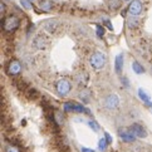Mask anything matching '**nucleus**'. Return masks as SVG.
I'll list each match as a JSON object with an SVG mask.
<instances>
[{
  "label": "nucleus",
  "mask_w": 152,
  "mask_h": 152,
  "mask_svg": "<svg viewBox=\"0 0 152 152\" xmlns=\"http://www.w3.org/2000/svg\"><path fill=\"white\" fill-rule=\"evenodd\" d=\"M126 1H128V0H126Z\"/></svg>",
  "instance_id": "27"
},
{
  "label": "nucleus",
  "mask_w": 152,
  "mask_h": 152,
  "mask_svg": "<svg viewBox=\"0 0 152 152\" xmlns=\"http://www.w3.org/2000/svg\"><path fill=\"white\" fill-rule=\"evenodd\" d=\"M106 61H107V58L102 52H96V53L92 54L91 58H89L91 66L94 69H101L106 64Z\"/></svg>",
  "instance_id": "1"
},
{
  "label": "nucleus",
  "mask_w": 152,
  "mask_h": 152,
  "mask_svg": "<svg viewBox=\"0 0 152 152\" xmlns=\"http://www.w3.org/2000/svg\"><path fill=\"white\" fill-rule=\"evenodd\" d=\"M80 152H96V151L91 150V148H86V147H82V148H80Z\"/></svg>",
  "instance_id": "24"
},
{
  "label": "nucleus",
  "mask_w": 152,
  "mask_h": 152,
  "mask_svg": "<svg viewBox=\"0 0 152 152\" xmlns=\"http://www.w3.org/2000/svg\"><path fill=\"white\" fill-rule=\"evenodd\" d=\"M119 133V137H121V140L123 141V142H133V141L136 140V136L129 131V128L128 129H124V128H121L118 131Z\"/></svg>",
  "instance_id": "8"
},
{
  "label": "nucleus",
  "mask_w": 152,
  "mask_h": 152,
  "mask_svg": "<svg viewBox=\"0 0 152 152\" xmlns=\"http://www.w3.org/2000/svg\"><path fill=\"white\" fill-rule=\"evenodd\" d=\"M129 131H131L136 137H140V138H143V137H146L147 136V132H146V129L141 126V124H138V123H134V124H132L131 127H129Z\"/></svg>",
  "instance_id": "7"
},
{
  "label": "nucleus",
  "mask_w": 152,
  "mask_h": 152,
  "mask_svg": "<svg viewBox=\"0 0 152 152\" xmlns=\"http://www.w3.org/2000/svg\"><path fill=\"white\" fill-rule=\"evenodd\" d=\"M39 7H40V9L43 10V12H50V10L53 9V3L50 1V0H42V1L39 3Z\"/></svg>",
  "instance_id": "12"
},
{
  "label": "nucleus",
  "mask_w": 152,
  "mask_h": 152,
  "mask_svg": "<svg viewBox=\"0 0 152 152\" xmlns=\"http://www.w3.org/2000/svg\"><path fill=\"white\" fill-rule=\"evenodd\" d=\"M20 25V20L15 15H9V17L3 20V29L5 31H14L15 29H18Z\"/></svg>",
  "instance_id": "2"
},
{
  "label": "nucleus",
  "mask_w": 152,
  "mask_h": 152,
  "mask_svg": "<svg viewBox=\"0 0 152 152\" xmlns=\"http://www.w3.org/2000/svg\"><path fill=\"white\" fill-rule=\"evenodd\" d=\"M148 107H150V110H151V111H152V103H151V104H150V106H148Z\"/></svg>",
  "instance_id": "26"
},
{
  "label": "nucleus",
  "mask_w": 152,
  "mask_h": 152,
  "mask_svg": "<svg viewBox=\"0 0 152 152\" xmlns=\"http://www.w3.org/2000/svg\"><path fill=\"white\" fill-rule=\"evenodd\" d=\"M30 1H31V0H30Z\"/></svg>",
  "instance_id": "28"
},
{
  "label": "nucleus",
  "mask_w": 152,
  "mask_h": 152,
  "mask_svg": "<svg viewBox=\"0 0 152 152\" xmlns=\"http://www.w3.org/2000/svg\"><path fill=\"white\" fill-rule=\"evenodd\" d=\"M4 10H5V5L4 3H1L0 4V12H1V14H4Z\"/></svg>",
  "instance_id": "25"
},
{
  "label": "nucleus",
  "mask_w": 152,
  "mask_h": 152,
  "mask_svg": "<svg viewBox=\"0 0 152 152\" xmlns=\"http://www.w3.org/2000/svg\"><path fill=\"white\" fill-rule=\"evenodd\" d=\"M127 25H128V28H129V29L137 28V26H138V19L136 18V17H131V18L127 20Z\"/></svg>",
  "instance_id": "15"
},
{
  "label": "nucleus",
  "mask_w": 152,
  "mask_h": 152,
  "mask_svg": "<svg viewBox=\"0 0 152 152\" xmlns=\"http://www.w3.org/2000/svg\"><path fill=\"white\" fill-rule=\"evenodd\" d=\"M87 124H88V127L92 129V131H94V132H98L99 131V124L97 123L96 121H89Z\"/></svg>",
  "instance_id": "18"
},
{
  "label": "nucleus",
  "mask_w": 152,
  "mask_h": 152,
  "mask_svg": "<svg viewBox=\"0 0 152 152\" xmlns=\"http://www.w3.org/2000/svg\"><path fill=\"white\" fill-rule=\"evenodd\" d=\"M132 69H133L137 74H142V73L145 72V68H143L142 66H141V64H140L138 62H136V61L132 63Z\"/></svg>",
  "instance_id": "16"
},
{
  "label": "nucleus",
  "mask_w": 152,
  "mask_h": 152,
  "mask_svg": "<svg viewBox=\"0 0 152 152\" xmlns=\"http://www.w3.org/2000/svg\"><path fill=\"white\" fill-rule=\"evenodd\" d=\"M107 146H108V141L106 140V137H103L98 141V148L101 152H104L107 150Z\"/></svg>",
  "instance_id": "17"
},
{
  "label": "nucleus",
  "mask_w": 152,
  "mask_h": 152,
  "mask_svg": "<svg viewBox=\"0 0 152 152\" xmlns=\"http://www.w3.org/2000/svg\"><path fill=\"white\" fill-rule=\"evenodd\" d=\"M57 25H58V21H56V20H50V21H48V23H45V26H44V28H45L48 31L53 33V31L56 30Z\"/></svg>",
  "instance_id": "14"
},
{
  "label": "nucleus",
  "mask_w": 152,
  "mask_h": 152,
  "mask_svg": "<svg viewBox=\"0 0 152 152\" xmlns=\"http://www.w3.org/2000/svg\"><path fill=\"white\" fill-rule=\"evenodd\" d=\"M20 4H21V7H23V8H25L26 10L31 9V4H30V0H20Z\"/></svg>",
  "instance_id": "19"
},
{
  "label": "nucleus",
  "mask_w": 152,
  "mask_h": 152,
  "mask_svg": "<svg viewBox=\"0 0 152 152\" xmlns=\"http://www.w3.org/2000/svg\"><path fill=\"white\" fill-rule=\"evenodd\" d=\"M103 34H104V29H103L101 25H97V35H98L99 38H102Z\"/></svg>",
  "instance_id": "21"
},
{
  "label": "nucleus",
  "mask_w": 152,
  "mask_h": 152,
  "mask_svg": "<svg viewBox=\"0 0 152 152\" xmlns=\"http://www.w3.org/2000/svg\"><path fill=\"white\" fill-rule=\"evenodd\" d=\"M64 111L66 112H87V113H89L88 110H86V108L83 106H80L78 104V103H73V102H68L64 104Z\"/></svg>",
  "instance_id": "6"
},
{
  "label": "nucleus",
  "mask_w": 152,
  "mask_h": 152,
  "mask_svg": "<svg viewBox=\"0 0 152 152\" xmlns=\"http://www.w3.org/2000/svg\"><path fill=\"white\" fill-rule=\"evenodd\" d=\"M138 97L141 98V101L145 102V104L150 106L151 103H152V102H151V99H150V96H148L147 93H146V92H145L142 88H140V89H138Z\"/></svg>",
  "instance_id": "13"
},
{
  "label": "nucleus",
  "mask_w": 152,
  "mask_h": 152,
  "mask_svg": "<svg viewBox=\"0 0 152 152\" xmlns=\"http://www.w3.org/2000/svg\"><path fill=\"white\" fill-rule=\"evenodd\" d=\"M8 74L9 75H15V74H19L20 70H21V64L18 61H12L8 66Z\"/></svg>",
  "instance_id": "10"
},
{
  "label": "nucleus",
  "mask_w": 152,
  "mask_h": 152,
  "mask_svg": "<svg viewBox=\"0 0 152 152\" xmlns=\"http://www.w3.org/2000/svg\"><path fill=\"white\" fill-rule=\"evenodd\" d=\"M5 152H19V150L15 146H7L5 147Z\"/></svg>",
  "instance_id": "20"
},
{
  "label": "nucleus",
  "mask_w": 152,
  "mask_h": 152,
  "mask_svg": "<svg viewBox=\"0 0 152 152\" xmlns=\"http://www.w3.org/2000/svg\"><path fill=\"white\" fill-rule=\"evenodd\" d=\"M48 39L44 37V35H38L34 38L33 40V45L37 48V49H45V48L48 47Z\"/></svg>",
  "instance_id": "9"
},
{
  "label": "nucleus",
  "mask_w": 152,
  "mask_h": 152,
  "mask_svg": "<svg viewBox=\"0 0 152 152\" xmlns=\"http://www.w3.org/2000/svg\"><path fill=\"white\" fill-rule=\"evenodd\" d=\"M104 137H106V140L108 141V143H112V137H111V136H110V134H108L107 132L104 133Z\"/></svg>",
  "instance_id": "23"
},
{
  "label": "nucleus",
  "mask_w": 152,
  "mask_h": 152,
  "mask_svg": "<svg viewBox=\"0 0 152 152\" xmlns=\"http://www.w3.org/2000/svg\"><path fill=\"white\" fill-rule=\"evenodd\" d=\"M141 12H142V3H141V0H133L128 7V13L132 17H137V15L141 14Z\"/></svg>",
  "instance_id": "5"
},
{
  "label": "nucleus",
  "mask_w": 152,
  "mask_h": 152,
  "mask_svg": "<svg viewBox=\"0 0 152 152\" xmlns=\"http://www.w3.org/2000/svg\"><path fill=\"white\" fill-rule=\"evenodd\" d=\"M56 88H57V92H58V93L61 94V96H66V94H68L69 92H70V88H72V86H70L69 80H67V79H61V80H58V82H57Z\"/></svg>",
  "instance_id": "3"
},
{
  "label": "nucleus",
  "mask_w": 152,
  "mask_h": 152,
  "mask_svg": "<svg viewBox=\"0 0 152 152\" xmlns=\"http://www.w3.org/2000/svg\"><path fill=\"white\" fill-rule=\"evenodd\" d=\"M118 104H119V98H118L117 94L112 93V94H108L106 97L104 106H106V108H108V110H115V108L118 107Z\"/></svg>",
  "instance_id": "4"
},
{
  "label": "nucleus",
  "mask_w": 152,
  "mask_h": 152,
  "mask_svg": "<svg viewBox=\"0 0 152 152\" xmlns=\"http://www.w3.org/2000/svg\"><path fill=\"white\" fill-rule=\"evenodd\" d=\"M104 23H106V25H107V28H108V29H110V30H113V26H112V24H111V21H110V20H106Z\"/></svg>",
  "instance_id": "22"
},
{
  "label": "nucleus",
  "mask_w": 152,
  "mask_h": 152,
  "mask_svg": "<svg viewBox=\"0 0 152 152\" xmlns=\"http://www.w3.org/2000/svg\"><path fill=\"white\" fill-rule=\"evenodd\" d=\"M115 69L118 74L122 73V69H123V56L122 54H118L115 59Z\"/></svg>",
  "instance_id": "11"
}]
</instances>
